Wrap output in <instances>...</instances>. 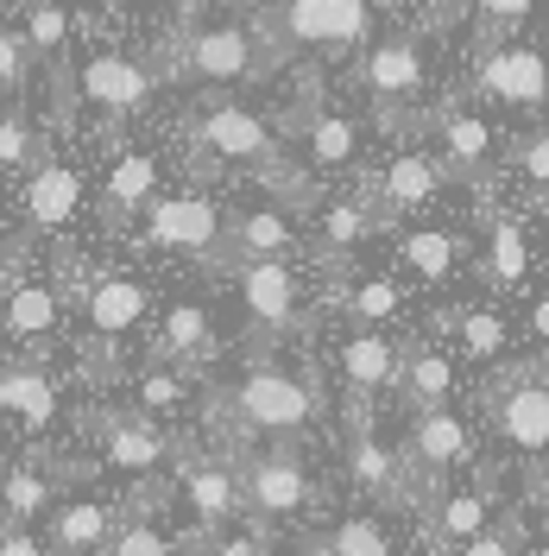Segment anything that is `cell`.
Returning a JSON list of instances; mask_svg holds the SVG:
<instances>
[{"label":"cell","mask_w":549,"mask_h":556,"mask_svg":"<svg viewBox=\"0 0 549 556\" xmlns=\"http://www.w3.org/2000/svg\"><path fill=\"white\" fill-rule=\"evenodd\" d=\"M208 424L234 443V450H259V443H304L322 424V380L309 367H291L278 354H253L228 380L208 392Z\"/></svg>","instance_id":"obj_1"},{"label":"cell","mask_w":549,"mask_h":556,"mask_svg":"<svg viewBox=\"0 0 549 556\" xmlns=\"http://www.w3.org/2000/svg\"><path fill=\"white\" fill-rule=\"evenodd\" d=\"M64 285L69 311H76V342H82V374L107 380L133 342L152 329V285L120 266H82L76 253H64Z\"/></svg>","instance_id":"obj_2"},{"label":"cell","mask_w":549,"mask_h":556,"mask_svg":"<svg viewBox=\"0 0 549 556\" xmlns=\"http://www.w3.org/2000/svg\"><path fill=\"white\" fill-rule=\"evenodd\" d=\"M266 64H347L379 38V0H266L253 13Z\"/></svg>","instance_id":"obj_3"},{"label":"cell","mask_w":549,"mask_h":556,"mask_svg":"<svg viewBox=\"0 0 549 556\" xmlns=\"http://www.w3.org/2000/svg\"><path fill=\"white\" fill-rule=\"evenodd\" d=\"M177 139H183V165L196 172V184H228V177L266 184L284 165V127L241 96H208Z\"/></svg>","instance_id":"obj_4"},{"label":"cell","mask_w":549,"mask_h":556,"mask_svg":"<svg viewBox=\"0 0 549 556\" xmlns=\"http://www.w3.org/2000/svg\"><path fill=\"white\" fill-rule=\"evenodd\" d=\"M152 64L165 70L171 83L203 89V96H234L246 83L272 76L253 20H234V13H183L171 33L158 38V58Z\"/></svg>","instance_id":"obj_5"},{"label":"cell","mask_w":549,"mask_h":556,"mask_svg":"<svg viewBox=\"0 0 549 556\" xmlns=\"http://www.w3.org/2000/svg\"><path fill=\"white\" fill-rule=\"evenodd\" d=\"M165 70L139 58L120 38H89L76 26V108L95 121V139H127L139 114L152 108Z\"/></svg>","instance_id":"obj_6"},{"label":"cell","mask_w":549,"mask_h":556,"mask_svg":"<svg viewBox=\"0 0 549 556\" xmlns=\"http://www.w3.org/2000/svg\"><path fill=\"white\" fill-rule=\"evenodd\" d=\"M127 235H133V247H145V253H177V260H196L208 273L228 266V203L215 197V184L165 190Z\"/></svg>","instance_id":"obj_7"},{"label":"cell","mask_w":549,"mask_h":556,"mask_svg":"<svg viewBox=\"0 0 549 556\" xmlns=\"http://www.w3.org/2000/svg\"><path fill=\"white\" fill-rule=\"evenodd\" d=\"M360 165H367V121L354 108L309 96L284 121V177H297L309 190H329L335 177H354Z\"/></svg>","instance_id":"obj_8"},{"label":"cell","mask_w":549,"mask_h":556,"mask_svg":"<svg viewBox=\"0 0 549 556\" xmlns=\"http://www.w3.org/2000/svg\"><path fill=\"white\" fill-rule=\"evenodd\" d=\"M165 506H177V519H183V531H177L183 556L203 538L241 525L246 513H241V462H234V450L228 443L221 450H183L171 462V500Z\"/></svg>","instance_id":"obj_9"},{"label":"cell","mask_w":549,"mask_h":556,"mask_svg":"<svg viewBox=\"0 0 549 556\" xmlns=\"http://www.w3.org/2000/svg\"><path fill=\"white\" fill-rule=\"evenodd\" d=\"M82 437L95 443V468L114 481L133 486H158L171 481V462L183 455V437H171V424L133 412V405H114V412H89L82 417Z\"/></svg>","instance_id":"obj_10"},{"label":"cell","mask_w":549,"mask_h":556,"mask_svg":"<svg viewBox=\"0 0 549 556\" xmlns=\"http://www.w3.org/2000/svg\"><path fill=\"white\" fill-rule=\"evenodd\" d=\"M234 450V443H228ZM241 462V513L266 531H284V525L309 519L322 506V481L309 468L297 443H259V450H234Z\"/></svg>","instance_id":"obj_11"},{"label":"cell","mask_w":549,"mask_h":556,"mask_svg":"<svg viewBox=\"0 0 549 556\" xmlns=\"http://www.w3.org/2000/svg\"><path fill=\"white\" fill-rule=\"evenodd\" d=\"M430 89H436V70H430V45L417 33H379L367 45V58H360V96L373 102L385 134L411 127L417 114L430 108Z\"/></svg>","instance_id":"obj_12"},{"label":"cell","mask_w":549,"mask_h":556,"mask_svg":"<svg viewBox=\"0 0 549 556\" xmlns=\"http://www.w3.org/2000/svg\"><path fill=\"white\" fill-rule=\"evenodd\" d=\"M228 291L259 348L291 342L309 316V278L297 260H241V266H228Z\"/></svg>","instance_id":"obj_13"},{"label":"cell","mask_w":549,"mask_h":556,"mask_svg":"<svg viewBox=\"0 0 549 556\" xmlns=\"http://www.w3.org/2000/svg\"><path fill=\"white\" fill-rule=\"evenodd\" d=\"M64 323H69L64 266L58 273H33V266H7L0 273V336L20 348L26 361H38L44 348L58 342Z\"/></svg>","instance_id":"obj_14"},{"label":"cell","mask_w":549,"mask_h":556,"mask_svg":"<svg viewBox=\"0 0 549 556\" xmlns=\"http://www.w3.org/2000/svg\"><path fill=\"white\" fill-rule=\"evenodd\" d=\"M474 102L493 114H549V45L499 38L474 58Z\"/></svg>","instance_id":"obj_15"},{"label":"cell","mask_w":549,"mask_h":556,"mask_svg":"<svg viewBox=\"0 0 549 556\" xmlns=\"http://www.w3.org/2000/svg\"><path fill=\"white\" fill-rule=\"evenodd\" d=\"M405 468H411L417 493H436V486L461 481L481 468V443H474V424L455 412V405H436V412H411L405 424Z\"/></svg>","instance_id":"obj_16"},{"label":"cell","mask_w":549,"mask_h":556,"mask_svg":"<svg viewBox=\"0 0 549 556\" xmlns=\"http://www.w3.org/2000/svg\"><path fill=\"white\" fill-rule=\"evenodd\" d=\"M329 374L347 392L354 412H373L385 392H398V374H405V336L392 329H354L347 323L342 336L329 342Z\"/></svg>","instance_id":"obj_17"},{"label":"cell","mask_w":549,"mask_h":556,"mask_svg":"<svg viewBox=\"0 0 549 556\" xmlns=\"http://www.w3.org/2000/svg\"><path fill=\"white\" fill-rule=\"evenodd\" d=\"M89 197H95L89 172L69 152L51 146L33 172L20 177V228H26V241H38V235H69Z\"/></svg>","instance_id":"obj_18"},{"label":"cell","mask_w":549,"mask_h":556,"mask_svg":"<svg viewBox=\"0 0 549 556\" xmlns=\"http://www.w3.org/2000/svg\"><path fill=\"white\" fill-rule=\"evenodd\" d=\"M165 172H171L165 146H114V159H107L102 177H95V215H102V228L127 235L139 215L171 190Z\"/></svg>","instance_id":"obj_19"},{"label":"cell","mask_w":549,"mask_h":556,"mask_svg":"<svg viewBox=\"0 0 549 556\" xmlns=\"http://www.w3.org/2000/svg\"><path fill=\"white\" fill-rule=\"evenodd\" d=\"M430 134H436V159H443L448 184H486V177L499 172V159H506L499 121H493V108H481L474 96L436 108Z\"/></svg>","instance_id":"obj_20"},{"label":"cell","mask_w":549,"mask_h":556,"mask_svg":"<svg viewBox=\"0 0 549 556\" xmlns=\"http://www.w3.org/2000/svg\"><path fill=\"white\" fill-rule=\"evenodd\" d=\"M304 215H309L304 241H316L322 266H347L354 253H367V247L385 235V215H379V203L367 197V184H329Z\"/></svg>","instance_id":"obj_21"},{"label":"cell","mask_w":549,"mask_h":556,"mask_svg":"<svg viewBox=\"0 0 549 556\" xmlns=\"http://www.w3.org/2000/svg\"><path fill=\"white\" fill-rule=\"evenodd\" d=\"M486 412H493L499 450L512 455V462H524V468L549 462V367H531V374L499 380Z\"/></svg>","instance_id":"obj_22"},{"label":"cell","mask_w":549,"mask_h":556,"mask_svg":"<svg viewBox=\"0 0 549 556\" xmlns=\"http://www.w3.org/2000/svg\"><path fill=\"white\" fill-rule=\"evenodd\" d=\"M0 424L26 450H51V437L64 424V386L44 361H7L0 367Z\"/></svg>","instance_id":"obj_23"},{"label":"cell","mask_w":549,"mask_h":556,"mask_svg":"<svg viewBox=\"0 0 549 556\" xmlns=\"http://www.w3.org/2000/svg\"><path fill=\"white\" fill-rule=\"evenodd\" d=\"M347 486H354L367 506H405L417 493L411 468H405V450L373 424V412L347 417Z\"/></svg>","instance_id":"obj_24"},{"label":"cell","mask_w":549,"mask_h":556,"mask_svg":"<svg viewBox=\"0 0 549 556\" xmlns=\"http://www.w3.org/2000/svg\"><path fill=\"white\" fill-rule=\"evenodd\" d=\"M297 247H304V208H291L272 190H259L253 203H228V266H241V260H297Z\"/></svg>","instance_id":"obj_25"},{"label":"cell","mask_w":549,"mask_h":556,"mask_svg":"<svg viewBox=\"0 0 549 556\" xmlns=\"http://www.w3.org/2000/svg\"><path fill=\"white\" fill-rule=\"evenodd\" d=\"M360 184H367V197L379 203L385 228H392V222H411V215H423V208L443 203L448 172H443L436 152H423V146H398V152H392L373 177H360Z\"/></svg>","instance_id":"obj_26"},{"label":"cell","mask_w":549,"mask_h":556,"mask_svg":"<svg viewBox=\"0 0 549 556\" xmlns=\"http://www.w3.org/2000/svg\"><path fill=\"white\" fill-rule=\"evenodd\" d=\"M499 525V486L474 475V481H448L430 493V506H423V538L436 544V551H461V544H474L481 531Z\"/></svg>","instance_id":"obj_27"},{"label":"cell","mask_w":549,"mask_h":556,"mask_svg":"<svg viewBox=\"0 0 549 556\" xmlns=\"http://www.w3.org/2000/svg\"><path fill=\"white\" fill-rule=\"evenodd\" d=\"M443 342L455 348L461 367H506L518 348V323L499 298H468L443 311Z\"/></svg>","instance_id":"obj_28"},{"label":"cell","mask_w":549,"mask_h":556,"mask_svg":"<svg viewBox=\"0 0 549 556\" xmlns=\"http://www.w3.org/2000/svg\"><path fill=\"white\" fill-rule=\"evenodd\" d=\"M82 468L64 462L51 450H26L7 475H0V525H38L51 519V506L64 500V486L76 481Z\"/></svg>","instance_id":"obj_29"},{"label":"cell","mask_w":549,"mask_h":556,"mask_svg":"<svg viewBox=\"0 0 549 556\" xmlns=\"http://www.w3.org/2000/svg\"><path fill=\"white\" fill-rule=\"evenodd\" d=\"M120 513L127 506L107 500V493H69L44 519V544H51V556H107L114 531H120Z\"/></svg>","instance_id":"obj_30"},{"label":"cell","mask_w":549,"mask_h":556,"mask_svg":"<svg viewBox=\"0 0 549 556\" xmlns=\"http://www.w3.org/2000/svg\"><path fill=\"white\" fill-rule=\"evenodd\" d=\"M196 399H203V367H183V361H165V354H145L133 367V380H127V405L158 417V424L190 417Z\"/></svg>","instance_id":"obj_31"},{"label":"cell","mask_w":549,"mask_h":556,"mask_svg":"<svg viewBox=\"0 0 549 556\" xmlns=\"http://www.w3.org/2000/svg\"><path fill=\"white\" fill-rule=\"evenodd\" d=\"M145 354H165V361H183V367H208L221 354V329H215V311L203 298H171L158 323H152V342Z\"/></svg>","instance_id":"obj_32"},{"label":"cell","mask_w":549,"mask_h":556,"mask_svg":"<svg viewBox=\"0 0 549 556\" xmlns=\"http://www.w3.org/2000/svg\"><path fill=\"white\" fill-rule=\"evenodd\" d=\"M461 266H468V241L443 222H417V228L398 235V273L423 291H448L461 278Z\"/></svg>","instance_id":"obj_33"},{"label":"cell","mask_w":549,"mask_h":556,"mask_svg":"<svg viewBox=\"0 0 549 556\" xmlns=\"http://www.w3.org/2000/svg\"><path fill=\"white\" fill-rule=\"evenodd\" d=\"M531 228H524V215L512 208H493L481 222V278L493 298H506V291H524V278H531Z\"/></svg>","instance_id":"obj_34"},{"label":"cell","mask_w":549,"mask_h":556,"mask_svg":"<svg viewBox=\"0 0 549 556\" xmlns=\"http://www.w3.org/2000/svg\"><path fill=\"white\" fill-rule=\"evenodd\" d=\"M461 392V361L455 348L423 336V342H405V374H398V399L405 412H436V405H455Z\"/></svg>","instance_id":"obj_35"},{"label":"cell","mask_w":549,"mask_h":556,"mask_svg":"<svg viewBox=\"0 0 549 556\" xmlns=\"http://www.w3.org/2000/svg\"><path fill=\"white\" fill-rule=\"evenodd\" d=\"M335 304L354 329H392L398 336V323L411 311V298H405V278L398 273H360L347 278L342 291H335Z\"/></svg>","instance_id":"obj_36"},{"label":"cell","mask_w":549,"mask_h":556,"mask_svg":"<svg viewBox=\"0 0 549 556\" xmlns=\"http://www.w3.org/2000/svg\"><path fill=\"white\" fill-rule=\"evenodd\" d=\"M58 127L51 121H33L26 108H0V177H26L58 146Z\"/></svg>","instance_id":"obj_37"},{"label":"cell","mask_w":549,"mask_h":556,"mask_svg":"<svg viewBox=\"0 0 549 556\" xmlns=\"http://www.w3.org/2000/svg\"><path fill=\"white\" fill-rule=\"evenodd\" d=\"M316 556H398V551H392V531L373 506H354L316 538Z\"/></svg>","instance_id":"obj_38"},{"label":"cell","mask_w":549,"mask_h":556,"mask_svg":"<svg viewBox=\"0 0 549 556\" xmlns=\"http://www.w3.org/2000/svg\"><path fill=\"white\" fill-rule=\"evenodd\" d=\"M120 506H127V500H120ZM107 556H183V544H177V531H165V519H158L152 506H127Z\"/></svg>","instance_id":"obj_39"},{"label":"cell","mask_w":549,"mask_h":556,"mask_svg":"<svg viewBox=\"0 0 549 556\" xmlns=\"http://www.w3.org/2000/svg\"><path fill=\"white\" fill-rule=\"evenodd\" d=\"M512 177H518V190H524L531 203H549V121H544V127H531V134L518 139Z\"/></svg>","instance_id":"obj_40"},{"label":"cell","mask_w":549,"mask_h":556,"mask_svg":"<svg viewBox=\"0 0 549 556\" xmlns=\"http://www.w3.org/2000/svg\"><path fill=\"white\" fill-rule=\"evenodd\" d=\"M544 0H474V26H481V45H499V38H524V26L537 20Z\"/></svg>","instance_id":"obj_41"},{"label":"cell","mask_w":549,"mask_h":556,"mask_svg":"<svg viewBox=\"0 0 549 556\" xmlns=\"http://www.w3.org/2000/svg\"><path fill=\"white\" fill-rule=\"evenodd\" d=\"M33 76H38V70H33V58H26V38H20V26H13V20H0V108L20 102Z\"/></svg>","instance_id":"obj_42"},{"label":"cell","mask_w":549,"mask_h":556,"mask_svg":"<svg viewBox=\"0 0 549 556\" xmlns=\"http://www.w3.org/2000/svg\"><path fill=\"white\" fill-rule=\"evenodd\" d=\"M190 556H272V531L266 525H228V531H215V538H203Z\"/></svg>","instance_id":"obj_43"},{"label":"cell","mask_w":549,"mask_h":556,"mask_svg":"<svg viewBox=\"0 0 549 556\" xmlns=\"http://www.w3.org/2000/svg\"><path fill=\"white\" fill-rule=\"evenodd\" d=\"M524 551H531V544H524V531H518L512 519H499L493 531H481L474 544H461L455 556H524Z\"/></svg>","instance_id":"obj_44"},{"label":"cell","mask_w":549,"mask_h":556,"mask_svg":"<svg viewBox=\"0 0 549 556\" xmlns=\"http://www.w3.org/2000/svg\"><path fill=\"white\" fill-rule=\"evenodd\" d=\"M0 556H51L38 525H0Z\"/></svg>","instance_id":"obj_45"},{"label":"cell","mask_w":549,"mask_h":556,"mask_svg":"<svg viewBox=\"0 0 549 556\" xmlns=\"http://www.w3.org/2000/svg\"><path fill=\"white\" fill-rule=\"evenodd\" d=\"M524 342H537L549 354V285L531 298V304H524Z\"/></svg>","instance_id":"obj_46"},{"label":"cell","mask_w":549,"mask_h":556,"mask_svg":"<svg viewBox=\"0 0 549 556\" xmlns=\"http://www.w3.org/2000/svg\"><path fill=\"white\" fill-rule=\"evenodd\" d=\"M107 7V20H139V13H152L158 0H102Z\"/></svg>","instance_id":"obj_47"},{"label":"cell","mask_w":549,"mask_h":556,"mask_svg":"<svg viewBox=\"0 0 549 556\" xmlns=\"http://www.w3.org/2000/svg\"><path fill=\"white\" fill-rule=\"evenodd\" d=\"M537 525H544V538H549V486H544V506H537Z\"/></svg>","instance_id":"obj_48"},{"label":"cell","mask_w":549,"mask_h":556,"mask_svg":"<svg viewBox=\"0 0 549 556\" xmlns=\"http://www.w3.org/2000/svg\"><path fill=\"white\" fill-rule=\"evenodd\" d=\"M379 7H405V0H379Z\"/></svg>","instance_id":"obj_49"}]
</instances>
